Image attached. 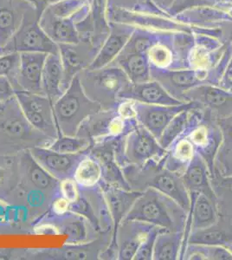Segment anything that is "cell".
I'll return each mask as SVG.
<instances>
[{"instance_id": "51", "label": "cell", "mask_w": 232, "mask_h": 260, "mask_svg": "<svg viewBox=\"0 0 232 260\" xmlns=\"http://www.w3.org/2000/svg\"><path fill=\"white\" fill-rule=\"evenodd\" d=\"M13 256V250H11V249H6V250H4V249H0V258H11V257Z\"/></svg>"}, {"instance_id": "16", "label": "cell", "mask_w": 232, "mask_h": 260, "mask_svg": "<svg viewBox=\"0 0 232 260\" xmlns=\"http://www.w3.org/2000/svg\"><path fill=\"white\" fill-rule=\"evenodd\" d=\"M59 54L63 68L64 92L80 72L88 68L100 49L95 47L90 38L81 39L78 44H58Z\"/></svg>"}, {"instance_id": "46", "label": "cell", "mask_w": 232, "mask_h": 260, "mask_svg": "<svg viewBox=\"0 0 232 260\" xmlns=\"http://www.w3.org/2000/svg\"><path fill=\"white\" fill-rule=\"evenodd\" d=\"M60 194L70 202H73L78 198L79 186L74 178L60 181Z\"/></svg>"}, {"instance_id": "15", "label": "cell", "mask_w": 232, "mask_h": 260, "mask_svg": "<svg viewBox=\"0 0 232 260\" xmlns=\"http://www.w3.org/2000/svg\"><path fill=\"white\" fill-rule=\"evenodd\" d=\"M167 152L158 140L142 125L126 136L124 145L125 160L127 165H143L152 159L161 160Z\"/></svg>"}, {"instance_id": "21", "label": "cell", "mask_w": 232, "mask_h": 260, "mask_svg": "<svg viewBox=\"0 0 232 260\" xmlns=\"http://www.w3.org/2000/svg\"><path fill=\"white\" fill-rule=\"evenodd\" d=\"M90 15V14H89ZM89 15L65 16L54 15L44 10L39 19V24L50 39L58 44H78L81 35L77 30V24L85 20Z\"/></svg>"}, {"instance_id": "39", "label": "cell", "mask_w": 232, "mask_h": 260, "mask_svg": "<svg viewBox=\"0 0 232 260\" xmlns=\"http://www.w3.org/2000/svg\"><path fill=\"white\" fill-rule=\"evenodd\" d=\"M93 143L89 140L80 136L60 135L48 148L63 154H79L90 150Z\"/></svg>"}, {"instance_id": "24", "label": "cell", "mask_w": 232, "mask_h": 260, "mask_svg": "<svg viewBox=\"0 0 232 260\" xmlns=\"http://www.w3.org/2000/svg\"><path fill=\"white\" fill-rule=\"evenodd\" d=\"M48 54L21 52L18 74V90L44 95L42 91V74Z\"/></svg>"}, {"instance_id": "36", "label": "cell", "mask_w": 232, "mask_h": 260, "mask_svg": "<svg viewBox=\"0 0 232 260\" xmlns=\"http://www.w3.org/2000/svg\"><path fill=\"white\" fill-rule=\"evenodd\" d=\"M184 231H159L153 247V260H178L182 245Z\"/></svg>"}, {"instance_id": "12", "label": "cell", "mask_w": 232, "mask_h": 260, "mask_svg": "<svg viewBox=\"0 0 232 260\" xmlns=\"http://www.w3.org/2000/svg\"><path fill=\"white\" fill-rule=\"evenodd\" d=\"M20 185L24 189L39 192L53 201L60 196V181L33 158L29 150L19 154Z\"/></svg>"}, {"instance_id": "43", "label": "cell", "mask_w": 232, "mask_h": 260, "mask_svg": "<svg viewBox=\"0 0 232 260\" xmlns=\"http://www.w3.org/2000/svg\"><path fill=\"white\" fill-rule=\"evenodd\" d=\"M70 211L83 216L84 218L88 219V221L90 222V224L93 225V228L98 233L103 234V233H101L98 220H97L96 216L94 214L91 205L89 203V201L83 195L81 194L80 192L78 198L76 201H73V202H71V204H70Z\"/></svg>"}, {"instance_id": "3", "label": "cell", "mask_w": 232, "mask_h": 260, "mask_svg": "<svg viewBox=\"0 0 232 260\" xmlns=\"http://www.w3.org/2000/svg\"><path fill=\"white\" fill-rule=\"evenodd\" d=\"M187 212L174 199L149 187L136 200L124 219L147 222L171 232L185 229Z\"/></svg>"}, {"instance_id": "4", "label": "cell", "mask_w": 232, "mask_h": 260, "mask_svg": "<svg viewBox=\"0 0 232 260\" xmlns=\"http://www.w3.org/2000/svg\"><path fill=\"white\" fill-rule=\"evenodd\" d=\"M102 110L100 104L86 95L77 75L62 96L53 104L59 136H77L82 122L89 115Z\"/></svg>"}, {"instance_id": "48", "label": "cell", "mask_w": 232, "mask_h": 260, "mask_svg": "<svg viewBox=\"0 0 232 260\" xmlns=\"http://www.w3.org/2000/svg\"><path fill=\"white\" fill-rule=\"evenodd\" d=\"M218 86L222 89L232 92V53L229 61L227 62L226 67L223 71Z\"/></svg>"}, {"instance_id": "6", "label": "cell", "mask_w": 232, "mask_h": 260, "mask_svg": "<svg viewBox=\"0 0 232 260\" xmlns=\"http://www.w3.org/2000/svg\"><path fill=\"white\" fill-rule=\"evenodd\" d=\"M181 134L191 142L196 154L205 160L212 177L215 173V156L222 142L218 120L197 107L189 113L188 120Z\"/></svg>"}, {"instance_id": "50", "label": "cell", "mask_w": 232, "mask_h": 260, "mask_svg": "<svg viewBox=\"0 0 232 260\" xmlns=\"http://www.w3.org/2000/svg\"><path fill=\"white\" fill-rule=\"evenodd\" d=\"M26 1L31 4L39 12V15L41 16L44 10L46 9V7L50 6L51 4L56 3L59 0H26Z\"/></svg>"}, {"instance_id": "45", "label": "cell", "mask_w": 232, "mask_h": 260, "mask_svg": "<svg viewBox=\"0 0 232 260\" xmlns=\"http://www.w3.org/2000/svg\"><path fill=\"white\" fill-rule=\"evenodd\" d=\"M206 260H232L231 251L223 245H202Z\"/></svg>"}, {"instance_id": "23", "label": "cell", "mask_w": 232, "mask_h": 260, "mask_svg": "<svg viewBox=\"0 0 232 260\" xmlns=\"http://www.w3.org/2000/svg\"><path fill=\"white\" fill-rule=\"evenodd\" d=\"M103 190L104 197L106 199L107 204L113 219V232H112L111 242L115 240L118 226L120 225L130 209L132 208L136 200L141 196L142 192L135 190H126L117 186H111L105 183L103 180L99 182Z\"/></svg>"}, {"instance_id": "26", "label": "cell", "mask_w": 232, "mask_h": 260, "mask_svg": "<svg viewBox=\"0 0 232 260\" xmlns=\"http://www.w3.org/2000/svg\"><path fill=\"white\" fill-rule=\"evenodd\" d=\"M30 6L26 0H0V50L18 30Z\"/></svg>"}, {"instance_id": "18", "label": "cell", "mask_w": 232, "mask_h": 260, "mask_svg": "<svg viewBox=\"0 0 232 260\" xmlns=\"http://www.w3.org/2000/svg\"><path fill=\"white\" fill-rule=\"evenodd\" d=\"M112 233L101 234L96 239L82 244H66L62 248L36 251L29 254L40 259H100V256L111 242Z\"/></svg>"}, {"instance_id": "31", "label": "cell", "mask_w": 232, "mask_h": 260, "mask_svg": "<svg viewBox=\"0 0 232 260\" xmlns=\"http://www.w3.org/2000/svg\"><path fill=\"white\" fill-rule=\"evenodd\" d=\"M193 146L184 135L180 134L167 148L163 160L167 169L182 175L195 156Z\"/></svg>"}, {"instance_id": "27", "label": "cell", "mask_w": 232, "mask_h": 260, "mask_svg": "<svg viewBox=\"0 0 232 260\" xmlns=\"http://www.w3.org/2000/svg\"><path fill=\"white\" fill-rule=\"evenodd\" d=\"M181 177L189 194L204 193L217 203L216 195L211 182V174L208 166L202 157L195 154Z\"/></svg>"}, {"instance_id": "11", "label": "cell", "mask_w": 232, "mask_h": 260, "mask_svg": "<svg viewBox=\"0 0 232 260\" xmlns=\"http://www.w3.org/2000/svg\"><path fill=\"white\" fill-rule=\"evenodd\" d=\"M15 95L31 126L50 139H57L59 131L54 116L53 104L48 98L24 90H15Z\"/></svg>"}, {"instance_id": "49", "label": "cell", "mask_w": 232, "mask_h": 260, "mask_svg": "<svg viewBox=\"0 0 232 260\" xmlns=\"http://www.w3.org/2000/svg\"><path fill=\"white\" fill-rule=\"evenodd\" d=\"M70 201L60 195L52 201L50 210L56 213H65L70 211Z\"/></svg>"}, {"instance_id": "10", "label": "cell", "mask_w": 232, "mask_h": 260, "mask_svg": "<svg viewBox=\"0 0 232 260\" xmlns=\"http://www.w3.org/2000/svg\"><path fill=\"white\" fill-rule=\"evenodd\" d=\"M154 226L147 222L123 219L118 226L115 240L101 254L100 259H134L139 246Z\"/></svg>"}, {"instance_id": "13", "label": "cell", "mask_w": 232, "mask_h": 260, "mask_svg": "<svg viewBox=\"0 0 232 260\" xmlns=\"http://www.w3.org/2000/svg\"><path fill=\"white\" fill-rule=\"evenodd\" d=\"M151 78L160 83L173 98L180 102H184V96L186 92L197 86L209 84L207 79L208 71L192 69H151Z\"/></svg>"}, {"instance_id": "7", "label": "cell", "mask_w": 232, "mask_h": 260, "mask_svg": "<svg viewBox=\"0 0 232 260\" xmlns=\"http://www.w3.org/2000/svg\"><path fill=\"white\" fill-rule=\"evenodd\" d=\"M39 12L34 6H30L18 30L0 50V55L21 52L59 54L58 45L44 32L39 24Z\"/></svg>"}, {"instance_id": "41", "label": "cell", "mask_w": 232, "mask_h": 260, "mask_svg": "<svg viewBox=\"0 0 232 260\" xmlns=\"http://www.w3.org/2000/svg\"><path fill=\"white\" fill-rule=\"evenodd\" d=\"M19 53L0 55V77H6L12 83L15 90H18V74Z\"/></svg>"}, {"instance_id": "44", "label": "cell", "mask_w": 232, "mask_h": 260, "mask_svg": "<svg viewBox=\"0 0 232 260\" xmlns=\"http://www.w3.org/2000/svg\"><path fill=\"white\" fill-rule=\"evenodd\" d=\"M163 230L159 226H154L147 234L146 239L139 246L136 255L132 260H153V247L155 243L156 237L159 231Z\"/></svg>"}, {"instance_id": "40", "label": "cell", "mask_w": 232, "mask_h": 260, "mask_svg": "<svg viewBox=\"0 0 232 260\" xmlns=\"http://www.w3.org/2000/svg\"><path fill=\"white\" fill-rule=\"evenodd\" d=\"M198 107H200V105ZM192 109H195V108H192ZM192 109L184 110L182 112L178 114L164 128L161 136L158 140V142L162 148L167 149L168 146L170 145L171 143L174 142L180 134L182 133L185 129L187 120H188L189 113Z\"/></svg>"}, {"instance_id": "53", "label": "cell", "mask_w": 232, "mask_h": 260, "mask_svg": "<svg viewBox=\"0 0 232 260\" xmlns=\"http://www.w3.org/2000/svg\"><path fill=\"white\" fill-rule=\"evenodd\" d=\"M88 3L90 4V5H92V2H93V0H88Z\"/></svg>"}, {"instance_id": "52", "label": "cell", "mask_w": 232, "mask_h": 260, "mask_svg": "<svg viewBox=\"0 0 232 260\" xmlns=\"http://www.w3.org/2000/svg\"><path fill=\"white\" fill-rule=\"evenodd\" d=\"M226 247L229 249V251H231L232 253V243L231 244H229V245H227Z\"/></svg>"}, {"instance_id": "9", "label": "cell", "mask_w": 232, "mask_h": 260, "mask_svg": "<svg viewBox=\"0 0 232 260\" xmlns=\"http://www.w3.org/2000/svg\"><path fill=\"white\" fill-rule=\"evenodd\" d=\"M37 225H46L53 234L65 235L66 244L71 245L89 242L101 234L88 219L71 211L62 213L47 211L39 218Z\"/></svg>"}, {"instance_id": "5", "label": "cell", "mask_w": 232, "mask_h": 260, "mask_svg": "<svg viewBox=\"0 0 232 260\" xmlns=\"http://www.w3.org/2000/svg\"><path fill=\"white\" fill-rule=\"evenodd\" d=\"M78 76L86 95L103 110H115L121 103L120 95L131 83L125 72L114 64L98 70L86 69Z\"/></svg>"}, {"instance_id": "35", "label": "cell", "mask_w": 232, "mask_h": 260, "mask_svg": "<svg viewBox=\"0 0 232 260\" xmlns=\"http://www.w3.org/2000/svg\"><path fill=\"white\" fill-rule=\"evenodd\" d=\"M79 192L83 195L91 205L98 220L101 233H112L114 225L113 219L100 185L98 184L90 187L79 186Z\"/></svg>"}, {"instance_id": "34", "label": "cell", "mask_w": 232, "mask_h": 260, "mask_svg": "<svg viewBox=\"0 0 232 260\" xmlns=\"http://www.w3.org/2000/svg\"><path fill=\"white\" fill-rule=\"evenodd\" d=\"M222 142L215 156V171L222 176L232 175V115L218 120Z\"/></svg>"}, {"instance_id": "22", "label": "cell", "mask_w": 232, "mask_h": 260, "mask_svg": "<svg viewBox=\"0 0 232 260\" xmlns=\"http://www.w3.org/2000/svg\"><path fill=\"white\" fill-rule=\"evenodd\" d=\"M109 24L110 28L109 36L98 51L94 61L88 66V70H98L111 64L123 50L136 30V27L129 24L115 22H109Z\"/></svg>"}, {"instance_id": "32", "label": "cell", "mask_w": 232, "mask_h": 260, "mask_svg": "<svg viewBox=\"0 0 232 260\" xmlns=\"http://www.w3.org/2000/svg\"><path fill=\"white\" fill-rule=\"evenodd\" d=\"M189 243L227 246L232 243V220L219 216L218 221L211 226L191 232Z\"/></svg>"}, {"instance_id": "17", "label": "cell", "mask_w": 232, "mask_h": 260, "mask_svg": "<svg viewBox=\"0 0 232 260\" xmlns=\"http://www.w3.org/2000/svg\"><path fill=\"white\" fill-rule=\"evenodd\" d=\"M184 102H195L201 109L217 120L232 115V92L218 85L203 84L186 92Z\"/></svg>"}, {"instance_id": "33", "label": "cell", "mask_w": 232, "mask_h": 260, "mask_svg": "<svg viewBox=\"0 0 232 260\" xmlns=\"http://www.w3.org/2000/svg\"><path fill=\"white\" fill-rule=\"evenodd\" d=\"M19 183V154H0V201L7 203Z\"/></svg>"}, {"instance_id": "2", "label": "cell", "mask_w": 232, "mask_h": 260, "mask_svg": "<svg viewBox=\"0 0 232 260\" xmlns=\"http://www.w3.org/2000/svg\"><path fill=\"white\" fill-rule=\"evenodd\" d=\"M122 172L130 189L143 192L152 187L174 199L188 213L191 201L182 177L167 169L163 159H152L141 166L127 165Z\"/></svg>"}, {"instance_id": "30", "label": "cell", "mask_w": 232, "mask_h": 260, "mask_svg": "<svg viewBox=\"0 0 232 260\" xmlns=\"http://www.w3.org/2000/svg\"><path fill=\"white\" fill-rule=\"evenodd\" d=\"M111 64L120 67L132 83H144L152 79L147 54L122 50Z\"/></svg>"}, {"instance_id": "42", "label": "cell", "mask_w": 232, "mask_h": 260, "mask_svg": "<svg viewBox=\"0 0 232 260\" xmlns=\"http://www.w3.org/2000/svg\"><path fill=\"white\" fill-rule=\"evenodd\" d=\"M119 8L130 12H164L151 0H108V9Z\"/></svg>"}, {"instance_id": "47", "label": "cell", "mask_w": 232, "mask_h": 260, "mask_svg": "<svg viewBox=\"0 0 232 260\" xmlns=\"http://www.w3.org/2000/svg\"><path fill=\"white\" fill-rule=\"evenodd\" d=\"M15 96V89L6 77H0V103Z\"/></svg>"}, {"instance_id": "29", "label": "cell", "mask_w": 232, "mask_h": 260, "mask_svg": "<svg viewBox=\"0 0 232 260\" xmlns=\"http://www.w3.org/2000/svg\"><path fill=\"white\" fill-rule=\"evenodd\" d=\"M190 209L187 215L191 219V232L204 229L219 219L217 203L204 193H190Z\"/></svg>"}, {"instance_id": "14", "label": "cell", "mask_w": 232, "mask_h": 260, "mask_svg": "<svg viewBox=\"0 0 232 260\" xmlns=\"http://www.w3.org/2000/svg\"><path fill=\"white\" fill-rule=\"evenodd\" d=\"M198 106L200 104L195 102H185L178 105H155L134 101L137 121L157 140L159 139L164 128L178 114Z\"/></svg>"}, {"instance_id": "8", "label": "cell", "mask_w": 232, "mask_h": 260, "mask_svg": "<svg viewBox=\"0 0 232 260\" xmlns=\"http://www.w3.org/2000/svg\"><path fill=\"white\" fill-rule=\"evenodd\" d=\"M139 125L136 118L126 119L115 110H102L89 115L80 127L77 136L96 142L125 137Z\"/></svg>"}, {"instance_id": "28", "label": "cell", "mask_w": 232, "mask_h": 260, "mask_svg": "<svg viewBox=\"0 0 232 260\" xmlns=\"http://www.w3.org/2000/svg\"><path fill=\"white\" fill-rule=\"evenodd\" d=\"M42 91L54 104L64 93L63 68L60 54H48L42 74Z\"/></svg>"}, {"instance_id": "38", "label": "cell", "mask_w": 232, "mask_h": 260, "mask_svg": "<svg viewBox=\"0 0 232 260\" xmlns=\"http://www.w3.org/2000/svg\"><path fill=\"white\" fill-rule=\"evenodd\" d=\"M74 180L81 187H90L98 185L103 180V171L100 163L88 154L77 167L74 175Z\"/></svg>"}, {"instance_id": "1", "label": "cell", "mask_w": 232, "mask_h": 260, "mask_svg": "<svg viewBox=\"0 0 232 260\" xmlns=\"http://www.w3.org/2000/svg\"><path fill=\"white\" fill-rule=\"evenodd\" d=\"M53 142L31 126L16 95L0 103V154H18L37 147L48 148Z\"/></svg>"}, {"instance_id": "25", "label": "cell", "mask_w": 232, "mask_h": 260, "mask_svg": "<svg viewBox=\"0 0 232 260\" xmlns=\"http://www.w3.org/2000/svg\"><path fill=\"white\" fill-rule=\"evenodd\" d=\"M120 98L155 105H178L184 103L173 98L160 83L153 79L144 83H130Z\"/></svg>"}, {"instance_id": "20", "label": "cell", "mask_w": 232, "mask_h": 260, "mask_svg": "<svg viewBox=\"0 0 232 260\" xmlns=\"http://www.w3.org/2000/svg\"><path fill=\"white\" fill-rule=\"evenodd\" d=\"M193 37L188 56L189 69L210 71L219 62L229 41L203 33H193Z\"/></svg>"}, {"instance_id": "37", "label": "cell", "mask_w": 232, "mask_h": 260, "mask_svg": "<svg viewBox=\"0 0 232 260\" xmlns=\"http://www.w3.org/2000/svg\"><path fill=\"white\" fill-rule=\"evenodd\" d=\"M211 182L217 199L219 216L232 220V175L222 176L215 171Z\"/></svg>"}, {"instance_id": "19", "label": "cell", "mask_w": 232, "mask_h": 260, "mask_svg": "<svg viewBox=\"0 0 232 260\" xmlns=\"http://www.w3.org/2000/svg\"><path fill=\"white\" fill-rule=\"evenodd\" d=\"M29 152L33 158L59 181L74 178L79 163L89 153L87 151L79 154H63L46 147L33 148Z\"/></svg>"}]
</instances>
